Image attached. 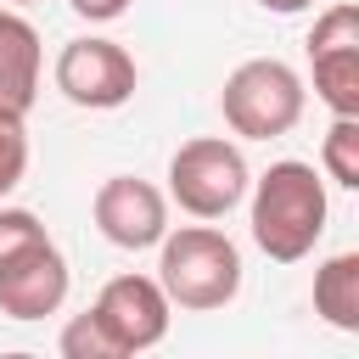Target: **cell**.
<instances>
[{
	"label": "cell",
	"mask_w": 359,
	"mask_h": 359,
	"mask_svg": "<svg viewBox=\"0 0 359 359\" xmlns=\"http://www.w3.org/2000/svg\"><path fill=\"white\" fill-rule=\"evenodd\" d=\"M39 241H50V230L39 224V213H28V208H6V202H0V264L22 258V252L39 247Z\"/></svg>",
	"instance_id": "cell-15"
},
{
	"label": "cell",
	"mask_w": 359,
	"mask_h": 359,
	"mask_svg": "<svg viewBox=\"0 0 359 359\" xmlns=\"http://www.w3.org/2000/svg\"><path fill=\"white\" fill-rule=\"evenodd\" d=\"M50 84H56V90H62V101H73V107L112 112V107H123V101L135 95L140 67H135V56H129L118 39L84 34V39H67V45L56 50Z\"/></svg>",
	"instance_id": "cell-5"
},
{
	"label": "cell",
	"mask_w": 359,
	"mask_h": 359,
	"mask_svg": "<svg viewBox=\"0 0 359 359\" xmlns=\"http://www.w3.org/2000/svg\"><path fill=\"white\" fill-rule=\"evenodd\" d=\"M157 286L185 314H213L241 297V247L213 224H168L157 241Z\"/></svg>",
	"instance_id": "cell-2"
},
{
	"label": "cell",
	"mask_w": 359,
	"mask_h": 359,
	"mask_svg": "<svg viewBox=\"0 0 359 359\" xmlns=\"http://www.w3.org/2000/svg\"><path fill=\"white\" fill-rule=\"evenodd\" d=\"M67 286H73V269H67L62 247L56 241H39L22 258L0 264V314L6 320H22V325L28 320H45V314H56L67 303Z\"/></svg>",
	"instance_id": "cell-8"
},
{
	"label": "cell",
	"mask_w": 359,
	"mask_h": 359,
	"mask_svg": "<svg viewBox=\"0 0 359 359\" xmlns=\"http://www.w3.org/2000/svg\"><path fill=\"white\" fill-rule=\"evenodd\" d=\"M314 95L331 107V118H359V45H320L309 50Z\"/></svg>",
	"instance_id": "cell-11"
},
{
	"label": "cell",
	"mask_w": 359,
	"mask_h": 359,
	"mask_svg": "<svg viewBox=\"0 0 359 359\" xmlns=\"http://www.w3.org/2000/svg\"><path fill=\"white\" fill-rule=\"evenodd\" d=\"M90 314H95L101 331L112 337L118 359H129V353H146V348H157V342L168 337L174 303H168V292L157 286V275H112V280L95 292Z\"/></svg>",
	"instance_id": "cell-6"
},
{
	"label": "cell",
	"mask_w": 359,
	"mask_h": 359,
	"mask_svg": "<svg viewBox=\"0 0 359 359\" xmlns=\"http://www.w3.org/2000/svg\"><path fill=\"white\" fill-rule=\"evenodd\" d=\"M314 314L331 331H359V252H331L314 269Z\"/></svg>",
	"instance_id": "cell-10"
},
{
	"label": "cell",
	"mask_w": 359,
	"mask_h": 359,
	"mask_svg": "<svg viewBox=\"0 0 359 359\" xmlns=\"http://www.w3.org/2000/svg\"><path fill=\"white\" fill-rule=\"evenodd\" d=\"M84 22H118L123 11H129V0H67Z\"/></svg>",
	"instance_id": "cell-16"
},
{
	"label": "cell",
	"mask_w": 359,
	"mask_h": 359,
	"mask_svg": "<svg viewBox=\"0 0 359 359\" xmlns=\"http://www.w3.org/2000/svg\"><path fill=\"white\" fill-rule=\"evenodd\" d=\"M264 11H275V17H292V11H309L314 0H258Z\"/></svg>",
	"instance_id": "cell-17"
},
{
	"label": "cell",
	"mask_w": 359,
	"mask_h": 359,
	"mask_svg": "<svg viewBox=\"0 0 359 359\" xmlns=\"http://www.w3.org/2000/svg\"><path fill=\"white\" fill-rule=\"evenodd\" d=\"M252 168L230 135H196L168 157V202L191 219H224L247 202Z\"/></svg>",
	"instance_id": "cell-4"
},
{
	"label": "cell",
	"mask_w": 359,
	"mask_h": 359,
	"mask_svg": "<svg viewBox=\"0 0 359 359\" xmlns=\"http://www.w3.org/2000/svg\"><path fill=\"white\" fill-rule=\"evenodd\" d=\"M303 107H309V84L280 56H252V62L230 67V79L219 90L224 129L241 135V140H280V135H292Z\"/></svg>",
	"instance_id": "cell-3"
},
{
	"label": "cell",
	"mask_w": 359,
	"mask_h": 359,
	"mask_svg": "<svg viewBox=\"0 0 359 359\" xmlns=\"http://www.w3.org/2000/svg\"><path fill=\"white\" fill-rule=\"evenodd\" d=\"M331 219V196H325V174L303 157H280L269 163L252 185H247V224L264 258L275 264H303Z\"/></svg>",
	"instance_id": "cell-1"
},
{
	"label": "cell",
	"mask_w": 359,
	"mask_h": 359,
	"mask_svg": "<svg viewBox=\"0 0 359 359\" xmlns=\"http://www.w3.org/2000/svg\"><path fill=\"white\" fill-rule=\"evenodd\" d=\"M11 6H28V0H11Z\"/></svg>",
	"instance_id": "cell-18"
},
{
	"label": "cell",
	"mask_w": 359,
	"mask_h": 359,
	"mask_svg": "<svg viewBox=\"0 0 359 359\" xmlns=\"http://www.w3.org/2000/svg\"><path fill=\"white\" fill-rule=\"evenodd\" d=\"M39 79H45L39 28L22 11H6L0 6V107H11V112L28 118V107L39 95Z\"/></svg>",
	"instance_id": "cell-9"
},
{
	"label": "cell",
	"mask_w": 359,
	"mask_h": 359,
	"mask_svg": "<svg viewBox=\"0 0 359 359\" xmlns=\"http://www.w3.org/2000/svg\"><path fill=\"white\" fill-rule=\"evenodd\" d=\"M90 219L95 230L123 247V252H146L163 241L168 230V191H157L151 180L140 174H107L95 185V202H90Z\"/></svg>",
	"instance_id": "cell-7"
},
{
	"label": "cell",
	"mask_w": 359,
	"mask_h": 359,
	"mask_svg": "<svg viewBox=\"0 0 359 359\" xmlns=\"http://www.w3.org/2000/svg\"><path fill=\"white\" fill-rule=\"evenodd\" d=\"M22 174H28V123L22 112L0 107V202L22 185Z\"/></svg>",
	"instance_id": "cell-13"
},
{
	"label": "cell",
	"mask_w": 359,
	"mask_h": 359,
	"mask_svg": "<svg viewBox=\"0 0 359 359\" xmlns=\"http://www.w3.org/2000/svg\"><path fill=\"white\" fill-rule=\"evenodd\" d=\"M320 174L342 191H359V118H331L320 140Z\"/></svg>",
	"instance_id": "cell-12"
},
{
	"label": "cell",
	"mask_w": 359,
	"mask_h": 359,
	"mask_svg": "<svg viewBox=\"0 0 359 359\" xmlns=\"http://www.w3.org/2000/svg\"><path fill=\"white\" fill-rule=\"evenodd\" d=\"M56 353L62 359H118V348H112V337L101 331V320L84 309V314H73L67 325H62V337H56Z\"/></svg>",
	"instance_id": "cell-14"
}]
</instances>
